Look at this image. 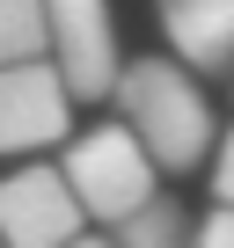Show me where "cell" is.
I'll use <instances>...</instances> for the list:
<instances>
[{"label":"cell","instance_id":"cell-1","mask_svg":"<svg viewBox=\"0 0 234 248\" xmlns=\"http://www.w3.org/2000/svg\"><path fill=\"white\" fill-rule=\"evenodd\" d=\"M110 95H117L125 124L147 139V154L161 168H198L205 161V146H212V102H205V88H198V73L183 59H132Z\"/></svg>","mask_w":234,"mask_h":248},{"label":"cell","instance_id":"cell-2","mask_svg":"<svg viewBox=\"0 0 234 248\" xmlns=\"http://www.w3.org/2000/svg\"><path fill=\"white\" fill-rule=\"evenodd\" d=\"M66 183H73V197L88 204V219H102V226H117V219H132L147 197H154V154H147V139L132 132L125 117L117 124H95V132H81L73 146H66Z\"/></svg>","mask_w":234,"mask_h":248},{"label":"cell","instance_id":"cell-3","mask_svg":"<svg viewBox=\"0 0 234 248\" xmlns=\"http://www.w3.org/2000/svg\"><path fill=\"white\" fill-rule=\"evenodd\" d=\"M73 132V80L59 59H22L0 66V154H37Z\"/></svg>","mask_w":234,"mask_h":248},{"label":"cell","instance_id":"cell-4","mask_svg":"<svg viewBox=\"0 0 234 248\" xmlns=\"http://www.w3.org/2000/svg\"><path fill=\"white\" fill-rule=\"evenodd\" d=\"M73 233H88V204L73 197L66 168H15L0 175V241L8 248H66Z\"/></svg>","mask_w":234,"mask_h":248},{"label":"cell","instance_id":"cell-5","mask_svg":"<svg viewBox=\"0 0 234 248\" xmlns=\"http://www.w3.org/2000/svg\"><path fill=\"white\" fill-rule=\"evenodd\" d=\"M51 15V59L73 80V95H110L125 59H117V30H110V0H44Z\"/></svg>","mask_w":234,"mask_h":248},{"label":"cell","instance_id":"cell-6","mask_svg":"<svg viewBox=\"0 0 234 248\" xmlns=\"http://www.w3.org/2000/svg\"><path fill=\"white\" fill-rule=\"evenodd\" d=\"M161 30L190 73L234 66V0H161Z\"/></svg>","mask_w":234,"mask_h":248},{"label":"cell","instance_id":"cell-7","mask_svg":"<svg viewBox=\"0 0 234 248\" xmlns=\"http://www.w3.org/2000/svg\"><path fill=\"white\" fill-rule=\"evenodd\" d=\"M190 219H183V204H168V197H147L132 219H117V248H190Z\"/></svg>","mask_w":234,"mask_h":248},{"label":"cell","instance_id":"cell-8","mask_svg":"<svg viewBox=\"0 0 234 248\" xmlns=\"http://www.w3.org/2000/svg\"><path fill=\"white\" fill-rule=\"evenodd\" d=\"M51 59V15L44 0H0V66Z\"/></svg>","mask_w":234,"mask_h":248},{"label":"cell","instance_id":"cell-9","mask_svg":"<svg viewBox=\"0 0 234 248\" xmlns=\"http://www.w3.org/2000/svg\"><path fill=\"white\" fill-rule=\"evenodd\" d=\"M190 248H234V204H219V212H205V226L190 233Z\"/></svg>","mask_w":234,"mask_h":248},{"label":"cell","instance_id":"cell-10","mask_svg":"<svg viewBox=\"0 0 234 248\" xmlns=\"http://www.w3.org/2000/svg\"><path fill=\"white\" fill-rule=\"evenodd\" d=\"M212 197H219V204H234V132L219 139V161H212Z\"/></svg>","mask_w":234,"mask_h":248},{"label":"cell","instance_id":"cell-11","mask_svg":"<svg viewBox=\"0 0 234 248\" xmlns=\"http://www.w3.org/2000/svg\"><path fill=\"white\" fill-rule=\"evenodd\" d=\"M66 248H117V241H95V233H73Z\"/></svg>","mask_w":234,"mask_h":248},{"label":"cell","instance_id":"cell-12","mask_svg":"<svg viewBox=\"0 0 234 248\" xmlns=\"http://www.w3.org/2000/svg\"><path fill=\"white\" fill-rule=\"evenodd\" d=\"M0 248H8V241H0Z\"/></svg>","mask_w":234,"mask_h":248}]
</instances>
